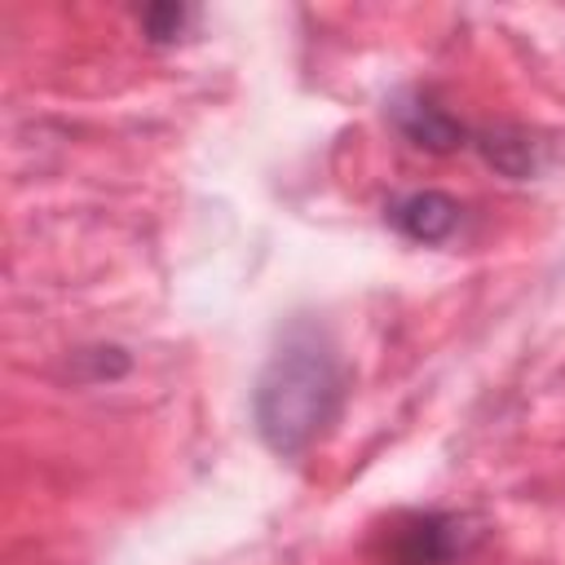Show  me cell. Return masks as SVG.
Here are the masks:
<instances>
[{"label":"cell","mask_w":565,"mask_h":565,"mask_svg":"<svg viewBox=\"0 0 565 565\" xmlns=\"http://www.w3.org/2000/svg\"><path fill=\"white\" fill-rule=\"evenodd\" d=\"M388 110H393L397 132H402L411 146H419V150L450 154V150H459V146L468 141V128H463L446 106H437L428 93H406V97H397Z\"/></svg>","instance_id":"cell-3"},{"label":"cell","mask_w":565,"mask_h":565,"mask_svg":"<svg viewBox=\"0 0 565 565\" xmlns=\"http://www.w3.org/2000/svg\"><path fill=\"white\" fill-rule=\"evenodd\" d=\"M380 543L384 565H455L468 552L472 530L450 512H406L380 534Z\"/></svg>","instance_id":"cell-2"},{"label":"cell","mask_w":565,"mask_h":565,"mask_svg":"<svg viewBox=\"0 0 565 565\" xmlns=\"http://www.w3.org/2000/svg\"><path fill=\"white\" fill-rule=\"evenodd\" d=\"M459 203L441 190H415V194H402L397 203H388V225L411 238V243H446L455 230H459Z\"/></svg>","instance_id":"cell-4"},{"label":"cell","mask_w":565,"mask_h":565,"mask_svg":"<svg viewBox=\"0 0 565 565\" xmlns=\"http://www.w3.org/2000/svg\"><path fill=\"white\" fill-rule=\"evenodd\" d=\"M190 22H194V9H185V4H150L141 13V31L150 44H177Z\"/></svg>","instance_id":"cell-6"},{"label":"cell","mask_w":565,"mask_h":565,"mask_svg":"<svg viewBox=\"0 0 565 565\" xmlns=\"http://www.w3.org/2000/svg\"><path fill=\"white\" fill-rule=\"evenodd\" d=\"M344 402V366L331 349V340L318 327H291L274 358L265 362L256 393H252V419L260 441L274 455H305L340 415Z\"/></svg>","instance_id":"cell-1"},{"label":"cell","mask_w":565,"mask_h":565,"mask_svg":"<svg viewBox=\"0 0 565 565\" xmlns=\"http://www.w3.org/2000/svg\"><path fill=\"white\" fill-rule=\"evenodd\" d=\"M477 150L486 154V163H494L499 172L508 177H530L539 168L534 159V141L525 132H512V128H490L477 137Z\"/></svg>","instance_id":"cell-5"}]
</instances>
